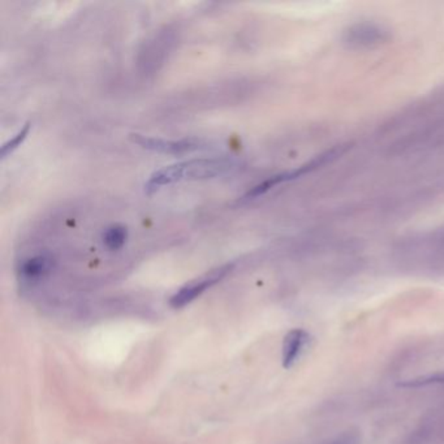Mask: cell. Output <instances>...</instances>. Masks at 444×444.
Masks as SVG:
<instances>
[{
    "label": "cell",
    "mask_w": 444,
    "mask_h": 444,
    "mask_svg": "<svg viewBox=\"0 0 444 444\" xmlns=\"http://www.w3.org/2000/svg\"><path fill=\"white\" fill-rule=\"evenodd\" d=\"M435 383H444V374H435L430 377H422V378H416L411 379L406 382L399 383L400 387H422V386H429V384H435Z\"/></svg>",
    "instance_id": "ba28073f"
},
{
    "label": "cell",
    "mask_w": 444,
    "mask_h": 444,
    "mask_svg": "<svg viewBox=\"0 0 444 444\" xmlns=\"http://www.w3.org/2000/svg\"><path fill=\"white\" fill-rule=\"evenodd\" d=\"M29 132H31V123H26L17 132V135H15L8 142H6L4 145L1 146V151H0L1 159L7 158V155H10L12 151H15L25 141V138L28 137Z\"/></svg>",
    "instance_id": "52a82bcc"
},
{
    "label": "cell",
    "mask_w": 444,
    "mask_h": 444,
    "mask_svg": "<svg viewBox=\"0 0 444 444\" xmlns=\"http://www.w3.org/2000/svg\"><path fill=\"white\" fill-rule=\"evenodd\" d=\"M54 265L55 261L50 254H37L22 262L20 268L21 277L26 280L41 279L51 272Z\"/></svg>",
    "instance_id": "277c9868"
},
{
    "label": "cell",
    "mask_w": 444,
    "mask_h": 444,
    "mask_svg": "<svg viewBox=\"0 0 444 444\" xmlns=\"http://www.w3.org/2000/svg\"><path fill=\"white\" fill-rule=\"evenodd\" d=\"M308 334L302 330L290 331L283 343V365L284 368H290L299 359V353L304 350Z\"/></svg>",
    "instance_id": "5b68a950"
},
{
    "label": "cell",
    "mask_w": 444,
    "mask_h": 444,
    "mask_svg": "<svg viewBox=\"0 0 444 444\" xmlns=\"http://www.w3.org/2000/svg\"><path fill=\"white\" fill-rule=\"evenodd\" d=\"M236 167L235 161L227 158L190 159L175 165H165L155 171L146 183V190L154 192L162 186L184 180H206L224 175Z\"/></svg>",
    "instance_id": "6da1fadb"
},
{
    "label": "cell",
    "mask_w": 444,
    "mask_h": 444,
    "mask_svg": "<svg viewBox=\"0 0 444 444\" xmlns=\"http://www.w3.org/2000/svg\"><path fill=\"white\" fill-rule=\"evenodd\" d=\"M331 444H359V436L356 434L343 435Z\"/></svg>",
    "instance_id": "9c48e42d"
},
{
    "label": "cell",
    "mask_w": 444,
    "mask_h": 444,
    "mask_svg": "<svg viewBox=\"0 0 444 444\" xmlns=\"http://www.w3.org/2000/svg\"><path fill=\"white\" fill-rule=\"evenodd\" d=\"M131 140L141 146L142 149L155 151V153H162V154L181 155L186 153H192L202 149L204 146L201 141L186 138L180 141H172V140H162V138H153V137H146V135L132 133Z\"/></svg>",
    "instance_id": "3957f363"
},
{
    "label": "cell",
    "mask_w": 444,
    "mask_h": 444,
    "mask_svg": "<svg viewBox=\"0 0 444 444\" xmlns=\"http://www.w3.org/2000/svg\"><path fill=\"white\" fill-rule=\"evenodd\" d=\"M126 240H128V229L122 224H115L104 231V245L110 250H119L123 248Z\"/></svg>",
    "instance_id": "8992f818"
},
{
    "label": "cell",
    "mask_w": 444,
    "mask_h": 444,
    "mask_svg": "<svg viewBox=\"0 0 444 444\" xmlns=\"http://www.w3.org/2000/svg\"><path fill=\"white\" fill-rule=\"evenodd\" d=\"M233 269V265H226L219 269L210 271L206 275L201 277L199 279L193 280L188 283L183 288L176 292L175 295L170 299V304L172 308H183L201 296L205 290H208L211 286L217 284L219 280L223 279L231 270Z\"/></svg>",
    "instance_id": "7a4b0ae2"
}]
</instances>
